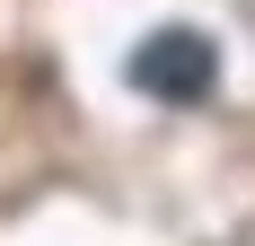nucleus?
Wrapping results in <instances>:
<instances>
[{
    "mask_svg": "<svg viewBox=\"0 0 255 246\" xmlns=\"http://www.w3.org/2000/svg\"><path fill=\"white\" fill-rule=\"evenodd\" d=\"M124 71H132V88L158 97V106H203L211 88H220V53H211L203 26H158V35L132 44Z\"/></svg>",
    "mask_w": 255,
    "mask_h": 246,
    "instance_id": "1",
    "label": "nucleus"
}]
</instances>
